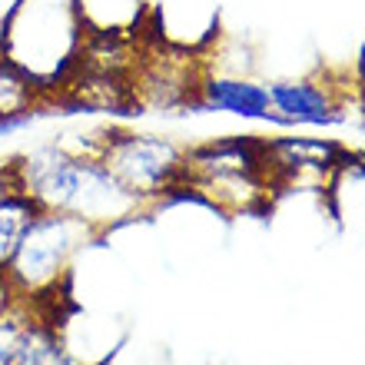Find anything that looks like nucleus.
<instances>
[{"mask_svg": "<svg viewBox=\"0 0 365 365\" xmlns=\"http://www.w3.org/2000/svg\"><path fill=\"white\" fill-rule=\"evenodd\" d=\"M10 166H14L20 190L43 212L77 216L90 222L96 232L136 220V212L143 210V200L126 190L93 153L40 146Z\"/></svg>", "mask_w": 365, "mask_h": 365, "instance_id": "1", "label": "nucleus"}, {"mask_svg": "<svg viewBox=\"0 0 365 365\" xmlns=\"http://www.w3.org/2000/svg\"><path fill=\"white\" fill-rule=\"evenodd\" d=\"M83 14L67 0H17L0 20V53L17 63L43 96L77 70Z\"/></svg>", "mask_w": 365, "mask_h": 365, "instance_id": "2", "label": "nucleus"}, {"mask_svg": "<svg viewBox=\"0 0 365 365\" xmlns=\"http://www.w3.org/2000/svg\"><path fill=\"white\" fill-rule=\"evenodd\" d=\"M182 186L216 210H252L272 186L262 140H220L186 153Z\"/></svg>", "mask_w": 365, "mask_h": 365, "instance_id": "3", "label": "nucleus"}, {"mask_svg": "<svg viewBox=\"0 0 365 365\" xmlns=\"http://www.w3.org/2000/svg\"><path fill=\"white\" fill-rule=\"evenodd\" d=\"M96 236L100 232L90 222L77 220V216L40 210L24 230L10 262L4 266V276H7L14 296L20 299L50 296L60 286V279L67 276L73 256Z\"/></svg>", "mask_w": 365, "mask_h": 365, "instance_id": "4", "label": "nucleus"}, {"mask_svg": "<svg viewBox=\"0 0 365 365\" xmlns=\"http://www.w3.org/2000/svg\"><path fill=\"white\" fill-rule=\"evenodd\" d=\"M93 156L140 200H163L182 186L186 153L173 140L153 133H123L113 130L96 143Z\"/></svg>", "mask_w": 365, "mask_h": 365, "instance_id": "5", "label": "nucleus"}, {"mask_svg": "<svg viewBox=\"0 0 365 365\" xmlns=\"http://www.w3.org/2000/svg\"><path fill=\"white\" fill-rule=\"evenodd\" d=\"M269 103H272V120L276 123H309V126H326L339 123V100L332 96L329 87L319 83H306V80H282L269 87Z\"/></svg>", "mask_w": 365, "mask_h": 365, "instance_id": "6", "label": "nucleus"}, {"mask_svg": "<svg viewBox=\"0 0 365 365\" xmlns=\"http://www.w3.org/2000/svg\"><path fill=\"white\" fill-rule=\"evenodd\" d=\"M196 103L202 110H220L242 120H272L269 87L240 77H202L196 90ZM276 123V120H272Z\"/></svg>", "mask_w": 365, "mask_h": 365, "instance_id": "7", "label": "nucleus"}, {"mask_svg": "<svg viewBox=\"0 0 365 365\" xmlns=\"http://www.w3.org/2000/svg\"><path fill=\"white\" fill-rule=\"evenodd\" d=\"M339 150L336 143H322V140H276L266 143V163H269L272 182H289L302 180V176H322L326 170L339 166Z\"/></svg>", "mask_w": 365, "mask_h": 365, "instance_id": "8", "label": "nucleus"}, {"mask_svg": "<svg viewBox=\"0 0 365 365\" xmlns=\"http://www.w3.org/2000/svg\"><path fill=\"white\" fill-rule=\"evenodd\" d=\"M40 212V206L20 190L14 166L0 170V272L10 262L14 250H17L20 236L30 226V220Z\"/></svg>", "mask_w": 365, "mask_h": 365, "instance_id": "9", "label": "nucleus"}, {"mask_svg": "<svg viewBox=\"0 0 365 365\" xmlns=\"http://www.w3.org/2000/svg\"><path fill=\"white\" fill-rule=\"evenodd\" d=\"M43 93L37 83L0 53V120H20V116H37Z\"/></svg>", "mask_w": 365, "mask_h": 365, "instance_id": "10", "label": "nucleus"}, {"mask_svg": "<svg viewBox=\"0 0 365 365\" xmlns=\"http://www.w3.org/2000/svg\"><path fill=\"white\" fill-rule=\"evenodd\" d=\"M30 299H14L4 312H0V365H17L20 336L30 322Z\"/></svg>", "mask_w": 365, "mask_h": 365, "instance_id": "11", "label": "nucleus"}, {"mask_svg": "<svg viewBox=\"0 0 365 365\" xmlns=\"http://www.w3.org/2000/svg\"><path fill=\"white\" fill-rule=\"evenodd\" d=\"M14 289H10V282H7V276H4V272H0V312H4V309L10 306V302H14Z\"/></svg>", "mask_w": 365, "mask_h": 365, "instance_id": "12", "label": "nucleus"}]
</instances>
